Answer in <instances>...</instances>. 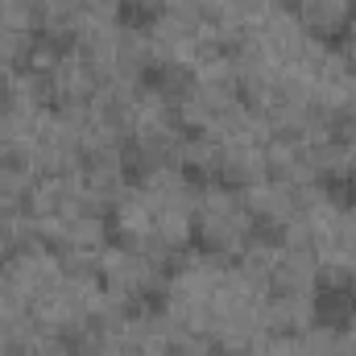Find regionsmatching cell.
Instances as JSON below:
<instances>
[{
    "label": "cell",
    "instance_id": "6da1fadb",
    "mask_svg": "<svg viewBox=\"0 0 356 356\" xmlns=\"http://www.w3.org/2000/svg\"><path fill=\"white\" fill-rule=\"evenodd\" d=\"M261 323L269 336H302L315 323V294H269Z\"/></svg>",
    "mask_w": 356,
    "mask_h": 356
},
{
    "label": "cell",
    "instance_id": "7a4b0ae2",
    "mask_svg": "<svg viewBox=\"0 0 356 356\" xmlns=\"http://www.w3.org/2000/svg\"><path fill=\"white\" fill-rule=\"evenodd\" d=\"M294 4H298L302 29L315 33V38H336V33H344L348 21L356 17L353 0H294Z\"/></svg>",
    "mask_w": 356,
    "mask_h": 356
}]
</instances>
